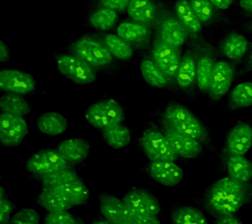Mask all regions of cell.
I'll return each mask as SVG.
<instances>
[{
  "mask_svg": "<svg viewBox=\"0 0 252 224\" xmlns=\"http://www.w3.org/2000/svg\"><path fill=\"white\" fill-rule=\"evenodd\" d=\"M250 72H252V48L250 49L247 57L244 60L243 66L237 72H236L234 80L236 78H240V77L243 76Z\"/></svg>",
  "mask_w": 252,
  "mask_h": 224,
  "instance_id": "7bdbcfd3",
  "label": "cell"
},
{
  "mask_svg": "<svg viewBox=\"0 0 252 224\" xmlns=\"http://www.w3.org/2000/svg\"><path fill=\"white\" fill-rule=\"evenodd\" d=\"M137 145L144 156L150 161H181L156 121L148 124Z\"/></svg>",
  "mask_w": 252,
  "mask_h": 224,
  "instance_id": "277c9868",
  "label": "cell"
},
{
  "mask_svg": "<svg viewBox=\"0 0 252 224\" xmlns=\"http://www.w3.org/2000/svg\"><path fill=\"white\" fill-rule=\"evenodd\" d=\"M189 2L203 26L210 25L214 22L216 8L209 0H189Z\"/></svg>",
  "mask_w": 252,
  "mask_h": 224,
  "instance_id": "8d00e7d4",
  "label": "cell"
},
{
  "mask_svg": "<svg viewBox=\"0 0 252 224\" xmlns=\"http://www.w3.org/2000/svg\"><path fill=\"white\" fill-rule=\"evenodd\" d=\"M252 147V124L248 121H236L226 132L219 159L234 155L244 156Z\"/></svg>",
  "mask_w": 252,
  "mask_h": 224,
  "instance_id": "ba28073f",
  "label": "cell"
},
{
  "mask_svg": "<svg viewBox=\"0 0 252 224\" xmlns=\"http://www.w3.org/2000/svg\"><path fill=\"white\" fill-rule=\"evenodd\" d=\"M36 86L35 79L29 73L13 69H3L0 72V88L4 92L29 95L35 92Z\"/></svg>",
  "mask_w": 252,
  "mask_h": 224,
  "instance_id": "d6986e66",
  "label": "cell"
},
{
  "mask_svg": "<svg viewBox=\"0 0 252 224\" xmlns=\"http://www.w3.org/2000/svg\"><path fill=\"white\" fill-rule=\"evenodd\" d=\"M78 177V173L69 167L43 177L39 180V182L42 188H55L74 180Z\"/></svg>",
  "mask_w": 252,
  "mask_h": 224,
  "instance_id": "d590c367",
  "label": "cell"
},
{
  "mask_svg": "<svg viewBox=\"0 0 252 224\" xmlns=\"http://www.w3.org/2000/svg\"><path fill=\"white\" fill-rule=\"evenodd\" d=\"M175 82L179 92L189 100H194L198 90L196 56L192 45L181 57Z\"/></svg>",
  "mask_w": 252,
  "mask_h": 224,
  "instance_id": "9a60e30c",
  "label": "cell"
},
{
  "mask_svg": "<svg viewBox=\"0 0 252 224\" xmlns=\"http://www.w3.org/2000/svg\"><path fill=\"white\" fill-rule=\"evenodd\" d=\"M126 12L131 21L151 28L157 23L159 10L154 0H130Z\"/></svg>",
  "mask_w": 252,
  "mask_h": 224,
  "instance_id": "cb8c5ba5",
  "label": "cell"
},
{
  "mask_svg": "<svg viewBox=\"0 0 252 224\" xmlns=\"http://www.w3.org/2000/svg\"><path fill=\"white\" fill-rule=\"evenodd\" d=\"M116 34L133 48L145 49L151 44V28L133 21L122 22L116 28Z\"/></svg>",
  "mask_w": 252,
  "mask_h": 224,
  "instance_id": "44dd1931",
  "label": "cell"
},
{
  "mask_svg": "<svg viewBox=\"0 0 252 224\" xmlns=\"http://www.w3.org/2000/svg\"><path fill=\"white\" fill-rule=\"evenodd\" d=\"M236 72V66L231 63L222 59L216 61L207 94L212 105L218 104L229 91L235 78Z\"/></svg>",
  "mask_w": 252,
  "mask_h": 224,
  "instance_id": "8fae6325",
  "label": "cell"
},
{
  "mask_svg": "<svg viewBox=\"0 0 252 224\" xmlns=\"http://www.w3.org/2000/svg\"><path fill=\"white\" fill-rule=\"evenodd\" d=\"M52 189L64 196L72 208L86 205L90 200V191L80 177Z\"/></svg>",
  "mask_w": 252,
  "mask_h": 224,
  "instance_id": "484cf974",
  "label": "cell"
},
{
  "mask_svg": "<svg viewBox=\"0 0 252 224\" xmlns=\"http://www.w3.org/2000/svg\"><path fill=\"white\" fill-rule=\"evenodd\" d=\"M139 68L143 80L149 85L159 89L168 90L173 94L179 92L175 81L171 80L157 66L151 55H147L142 59Z\"/></svg>",
  "mask_w": 252,
  "mask_h": 224,
  "instance_id": "7402d4cb",
  "label": "cell"
},
{
  "mask_svg": "<svg viewBox=\"0 0 252 224\" xmlns=\"http://www.w3.org/2000/svg\"><path fill=\"white\" fill-rule=\"evenodd\" d=\"M214 224H244L236 215L221 216L214 219Z\"/></svg>",
  "mask_w": 252,
  "mask_h": 224,
  "instance_id": "ee69618b",
  "label": "cell"
},
{
  "mask_svg": "<svg viewBox=\"0 0 252 224\" xmlns=\"http://www.w3.org/2000/svg\"><path fill=\"white\" fill-rule=\"evenodd\" d=\"M25 167L32 176L39 180L57 171L69 168L70 164L57 149H45L32 154L26 161Z\"/></svg>",
  "mask_w": 252,
  "mask_h": 224,
  "instance_id": "9c48e42d",
  "label": "cell"
},
{
  "mask_svg": "<svg viewBox=\"0 0 252 224\" xmlns=\"http://www.w3.org/2000/svg\"><path fill=\"white\" fill-rule=\"evenodd\" d=\"M56 149L69 164H79L88 157L90 146L84 139L72 138L61 141Z\"/></svg>",
  "mask_w": 252,
  "mask_h": 224,
  "instance_id": "d4e9b609",
  "label": "cell"
},
{
  "mask_svg": "<svg viewBox=\"0 0 252 224\" xmlns=\"http://www.w3.org/2000/svg\"><path fill=\"white\" fill-rule=\"evenodd\" d=\"M68 53L84 60L94 69H105L113 64L114 58L98 31L73 39Z\"/></svg>",
  "mask_w": 252,
  "mask_h": 224,
  "instance_id": "3957f363",
  "label": "cell"
},
{
  "mask_svg": "<svg viewBox=\"0 0 252 224\" xmlns=\"http://www.w3.org/2000/svg\"><path fill=\"white\" fill-rule=\"evenodd\" d=\"M82 220L77 217L70 210L47 212L43 224H80Z\"/></svg>",
  "mask_w": 252,
  "mask_h": 224,
  "instance_id": "74e56055",
  "label": "cell"
},
{
  "mask_svg": "<svg viewBox=\"0 0 252 224\" xmlns=\"http://www.w3.org/2000/svg\"><path fill=\"white\" fill-rule=\"evenodd\" d=\"M171 221L172 224H210L202 210L189 205L175 206L171 210Z\"/></svg>",
  "mask_w": 252,
  "mask_h": 224,
  "instance_id": "4dcf8cb0",
  "label": "cell"
},
{
  "mask_svg": "<svg viewBox=\"0 0 252 224\" xmlns=\"http://www.w3.org/2000/svg\"><path fill=\"white\" fill-rule=\"evenodd\" d=\"M98 32L114 58L127 62L133 58V47L117 34Z\"/></svg>",
  "mask_w": 252,
  "mask_h": 224,
  "instance_id": "d6a6232c",
  "label": "cell"
},
{
  "mask_svg": "<svg viewBox=\"0 0 252 224\" xmlns=\"http://www.w3.org/2000/svg\"><path fill=\"white\" fill-rule=\"evenodd\" d=\"M102 140L114 149H122L131 141V130L120 124L101 131Z\"/></svg>",
  "mask_w": 252,
  "mask_h": 224,
  "instance_id": "e575fe53",
  "label": "cell"
},
{
  "mask_svg": "<svg viewBox=\"0 0 252 224\" xmlns=\"http://www.w3.org/2000/svg\"><path fill=\"white\" fill-rule=\"evenodd\" d=\"M129 224H161L160 218L155 216H132Z\"/></svg>",
  "mask_w": 252,
  "mask_h": 224,
  "instance_id": "b9f144b4",
  "label": "cell"
},
{
  "mask_svg": "<svg viewBox=\"0 0 252 224\" xmlns=\"http://www.w3.org/2000/svg\"><path fill=\"white\" fill-rule=\"evenodd\" d=\"M80 224H86L84 223V222L82 221V222H81Z\"/></svg>",
  "mask_w": 252,
  "mask_h": 224,
  "instance_id": "f907efd6",
  "label": "cell"
},
{
  "mask_svg": "<svg viewBox=\"0 0 252 224\" xmlns=\"http://www.w3.org/2000/svg\"><path fill=\"white\" fill-rule=\"evenodd\" d=\"M0 109L2 113L25 117L31 113L29 102L19 94L6 92L0 98Z\"/></svg>",
  "mask_w": 252,
  "mask_h": 224,
  "instance_id": "836d02e7",
  "label": "cell"
},
{
  "mask_svg": "<svg viewBox=\"0 0 252 224\" xmlns=\"http://www.w3.org/2000/svg\"><path fill=\"white\" fill-rule=\"evenodd\" d=\"M216 9L226 10L232 5L233 0H209Z\"/></svg>",
  "mask_w": 252,
  "mask_h": 224,
  "instance_id": "bcb514c9",
  "label": "cell"
},
{
  "mask_svg": "<svg viewBox=\"0 0 252 224\" xmlns=\"http://www.w3.org/2000/svg\"><path fill=\"white\" fill-rule=\"evenodd\" d=\"M55 61L57 70L74 84L87 85L98 80L95 69L70 53L57 55Z\"/></svg>",
  "mask_w": 252,
  "mask_h": 224,
  "instance_id": "52a82bcc",
  "label": "cell"
},
{
  "mask_svg": "<svg viewBox=\"0 0 252 224\" xmlns=\"http://www.w3.org/2000/svg\"><path fill=\"white\" fill-rule=\"evenodd\" d=\"M246 27V30H247L248 32L252 33V23H250L247 24Z\"/></svg>",
  "mask_w": 252,
  "mask_h": 224,
  "instance_id": "681fc988",
  "label": "cell"
},
{
  "mask_svg": "<svg viewBox=\"0 0 252 224\" xmlns=\"http://www.w3.org/2000/svg\"><path fill=\"white\" fill-rule=\"evenodd\" d=\"M36 201L47 212L70 210L72 208L64 196L52 188H42Z\"/></svg>",
  "mask_w": 252,
  "mask_h": 224,
  "instance_id": "1f68e13d",
  "label": "cell"
},
{
  "mask_svg": "<svg viewBox=\"0 0 252 224\" xmlns=\"http://www.w3.org/2000/svg\"><path fill=\"white\" fill-rule=\"evenodd\" d=\"M192 47L196 56L198 90L202 95H207L217 53L210 43L205 41H196Z\"/></svg>",
  "mask_w": 252,
  "mask_h": 224,
  "instance_id": "4fadbf2b",
  "label": "cell"
},
{
  "mask_svg": "<svg viewBox=\"0 0 252 224\" xmlns=\"http://www.w3.org/2000/svg\"><path fill=\"white\" fill-rule=\"evenodd\" d=\"M239 5L246 13L252 15V0H240Z\"/></svg>",
  "mask_w": 252,
  "mask_h": 224,
  "instance_id": "7dc6e473",
  "label": "cell"
},
{
  "mask_svg": "<svg viewBox=\"0 0 252 224\" xmlns=\"http://www.w3.org/2000/svg\"><path fill=\"white\" fill-rule=\"evenodd\" d=\"M250 50V43L247 37L236 31L224 33L217 46V55L222 60L238 66L244 62Z\"/></svg>",
  "mask_w": 252,
  "mask_h": 224,
  "instance_id": "7c38bea8",
  "label": "cell"
},
{
  "mask_svg": "<svg viewBox=\"0 0 252 224\" xmlns=\"http://www.w3.org/2000/svg\"><path fill=\"white\" fill-rule=\"evenodd\" d=\"M155 25L158 38L171 46L182 49L188 39L189 33L175 14L159 11Z\"/></svg>",
  "mask_w": 252,
  "mask_h": 224,
  "instance_id": "5bb4252c",
  "label": "cell"
},
{
  "mask_svg": "<svg viewBox=\"0 0 252 224\" xmlns=\"http://www.w3.org/2000/svg\"><path fill=\"white\" fill-rule=\"evenodd\" d=\"M36 125L43 135L54 137L62 135L66 131L68 122L62 114L49 112L41 114L37 118Z\"/></svg>",
  "mask_w": 252,
  "mask_h": 224,
  "instance_id": "f546056e",
  "label": "cell"
},
{
  "mask_svg": "<svg viewBox=\"0 0 252 224\" xmlns=\"http://www.w3.org/2000/svg\"><path fill=\"white\" fill-rule=\"evenodd\" d=\"M155 121L158 124L159 128L170 143L173 151L181 161L200 159L204 157V147L198 141L173 129L165 120L162 110H157Z\"/></svg>",
  "mask_w": 252,
  "mask_h": 224,
  "instance_id": "5b68a950",
  "label": "cell"
},
{
  "mask_svg": "<svg viewBox=\"0 0 252 224\" xmlns=\"http://www.w3.org/2000/svg\"><path fill=\"white\" fill-rule=\"evenodd\" d=\"M16 206L9 199L5 189L0 190V224H10Z\"/></svg>",
  "mask_w": 252,
  "mask_h": 224,
  "instance_id": "ab89813d",
  "label": "cell"
},
{
  "mask_svg": "<svg viewBox=\"0 0 252 224\" xmlns=\"http://www.w3.org/2000/svg\"><path fill=\"white\" fill-rule=\"evenodd\" d=\"M143 171L155 182L171 188L180 186L184 177V170L175 161H149Z\"/></svg>",
  "mask_w": 252,
  "mask_h": 224,
  "instance_id": "e0dca14e",
  "label": "cell"
},
{
  "mask_svg": "<svg viewBox=\"0 0 252 224\" xmlns=\"http://www.w3.org/2000/svg\"><path fill=\"white\" fill-rule=\"evenodd\" d=\"M252 106V82L236 84L228 94L224 105L228 112L240 111Z\"/></svg>",
  "mask_w": 252,
  "mask_h": 224,
  "instance_id": "83f0119b",
  "label": "cell"
},
{
  "mask_svg": "<svg viewBox=\"0 0 252 224\" xmlns=\"http://www.w3.org/2000/svg\"><path fill=\"white\" fill-rule=\"evenodd\" d=\"M98 209L101 217L111 224H129L133 216L122 198L106 193L98 196Z\"/></svg>",
  "mask_w": 252,
  "mask_h": 224,
  "instance_id": "ffe728a7",
  "label": "cell"
},
{
  "mask_svg": "<svg viewBox=\"0 0 252 224\" xmlns=\"http://www.w3.org/2000/svg\"><path fill=\"white\" fill-rule=\"evenodd\" d=\"M90 224H111L109 222L106 221L103 218H98L94 220Z\"/></svg>",
  "mask_w": 252,
  "mask_h": 224,
  "instance_id": "c3c4849f",
  "label": "cell"
},
{
  "mask_svg": "<svg viewBox=\"0 0 252 224\" xmlns=\"http://www.w3.org/2000/svg\"><path fill=\"white\" fill-rule=\"evenodd\" d=\"M118 13L104 7H94L88 10L87 24L97 31L110 30L118 21Z\"/></svg>",
  "mask_w": 252,
  "mask_h": 224,
  "instance_id": "f1b7e54d",
  "label": "cell"
},
{
  "mask_svg": "<svg viewBox=\"0 0 252 224\" xmlns=\"http://www.w3.org/2000/svg\"><path fill=\"white\" fill-rule=\"evenodd\" d=\"M11 55V51L9 46L3 41H0V61L1 63L7 64L9 62Z\"/></svg>",
  "mask_w": 252,
  "mask_h": 224,
  "instance_id": "f6af8a7d",
  "label": "cell"
},
{
  "mask_svg": "<svg viewBox=\"0 0 252 224\" xmlns=\"http://www.w3.org/2000/svg\"><path fill=\"white\" fill-rule=\"evenodd\" d=\"M122 200L132 216L160 218L161 207L159 200L147 188H131Z\"/></svg>",
  "mask_w": 252,
  "mask_h": 224,
  "instance_id": "30bf717a",
  "label": "cell"
},
{
  "mask_svg": "<svg viewBox=\"0 0 252 224\" xmlns=\"http://www.w3.org/2000/svg\"><path fill=\"white\" fill-rule=\"evenodd\" d=\"M40 216L34 208H23L14 213L10 224H39Z\"/></svg>",
  "mask_w": 252,
  "mask_h": 224,
  "instance_id": "f35d334b",
  "label": "cell"
},
{
  "mask_svg": "<svg viewBox=\"0 0 252 224\" xmlns=\"http://www.w3.org/2000/svg\"><path fill=\"white\" fill-rule=\"evenodd\" d=\"M150 55L157 66L175 82L182 57L181 49L171 46L156 37Z\"/></svg>",
  "mask_w": 252,
  "mask_h": 224,
  "instance_id": "2e32d148",
  "label": "cell"
},
{
  "mask_svg": "<svg viewBox=\"0 0 252 224\" xmlns=\"http://www.w3.org/2000/svg\"><path fill=\"white\" fill-rule=\"evenodd\" d=\"M200 205L214 219L235 215L252 202V182L244 183L226 176L210 184L199 198Z\"/></svg>",
  "mask_w": 252,
  "mask_h": 224,
  "instance_id": "6da1fadb",
  "label": "cell"
},
{
  "mask_svg": "<svg viewBox=\"0 0 252 224\" xmlns=\"http://www.w3.org/2000/svg\"><path fill=\"white\" fill-rule=\"evenodd\" d=\"M167 123L175 131L198 141L205 149L217 154L216 147L210 130L188 107L171 100L162 110Z\"/></svg>",
  "mask_w": 252,
  "mask_h": 224,
  "instance_id": "7a4b0ae2",
  "label": "cell"
},
{
  "mask_svg": "<svg viewBox=\"0 0 252 224\" xmlns=\"http://www.w3.org/2000/svg\"><path fill=\"white\" fill-rule=\"evenodd\" d=\"M29 125L25 117L2 113L0 116V141L5 147L21 144L28 133Z\"/></svg>",
  "mask_w": 252,
  "mask_h": 224,
  "instance_id": "ac0fdd59",
  "label": "cell"
},
{
  "mask_svg": "<svg viewBox=\"0 0 252 224\" xmlns=\"http://www.w3.org/2000/svg\"><path fill=\"white\" fill-rule=\"evenodd\" d=\"M85 118L92 127L102 131L123 123L125 110L117 100L106 98L91 105Z\"/></svg>",
  "mask_w": 252,
  "mask_h": 224,
  "instance_id": "8992f818",
  "label": "cell"
},
{
  "mask_svg": "<svg viewBox=\"0 0 252 224\" xmlns=\"http://www.w3.org/2000/svg\"><path fill=\"white\" fill-rule=\"evenodd\" d=\"M174 14L187 29L189 35L196 38L202 32L203 25L195 15L189 0H176Z\"/></svg>",
  "mask_w": 252,
  "mask_h": 224,
  "instance_id": "4316f807",
  "label": "cell"
},
{
  "mask_svg": "<svg viewBox=\"0 0 252 224\" xmlns=\"http://www.w3.org/2000/svg\"><path fill=\"white\" fill-rule=\"evenodd\" d=\"M130 0H90V9L94 7H104L114 10L118 13L127 11Z\"/></svg>",
  "mask_w": 252,
  "mask_h": 224,
  "instance_id": "60d3db41",
  "label": "cell"
},
{
  "mask_svg": "<svg viewBox=\"0 0 252 224\" xmlns=\"http://www.w3.org/2000/svg\"><path fill=\"white\" fill-rule=\"evenodd\" d=\"M218 170L239 182H252V161L242 155L219 159Z\"/></svg>",
  "mask_w": 252,
  "mask_h": 224,
  "instance_id": "603a6c76",
  "label": "cell"
}]
</instances>
